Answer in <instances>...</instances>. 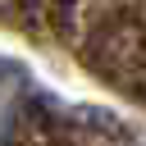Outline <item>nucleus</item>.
<instances>
[{"label":"nucleus","instance_id":"nucleus-1","mask_svg":"<svg viewBox=\"0 0 146 146\" xmlns=\"http://www.w3.org/2000/svg\"><path fill=\"white\" fill-rule=\"evenodd\" d=\"M9 128H14V96H9L5 87H0V146H5Z\"/></svg>","mask_w":146,"mask_h":146}]
</instances>
